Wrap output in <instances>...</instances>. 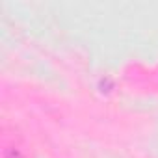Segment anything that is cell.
<instances>
[{
  "label": "cell",
  "instance_id": "6da1fadb",
  "mask_svg": "<svg viewBox=\"0 0 158 158\" xmlns=\"http://www.w3.org/2000/svg\"><path fill=\"white\" fill-rule=\"evenodd\" d=\"M6 158H24L19 151H15V149H10L8 152H6Z\"/></svg>",
  "mask_w": 158,
  "mask_h": 158
}]
</instances>
